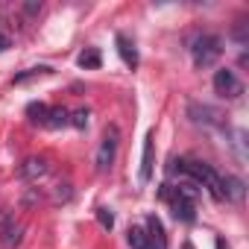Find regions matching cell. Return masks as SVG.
I'll return each instance as SVG.
<instances>
[{"label": "cell", "mask_w": 249, "mask_h": 249, "mask_svg": "<svg viewBox=\"0 0 249 249\" xmlns=\"http://www.w3.org/2000/svg\"><path fill=\"white\" fill-rule=\"evenodd\" d=\"M191 53H194V65H196L199 71H202V68H211V65H217V59L223 56V38H220V36H199V38L194 41Z\"/></svg>", "instance_id": "obj_1"}, {"label": "cell", "mask_w": 249, "mask_h": 249, "mask_svg": "<svg viewBox=\"0 0 249 249\" xmlns=\"http://www.w3.org/2000/svg\"><path fill=\"white\" fill-rule=\"evenodd\" d=\"M117 144H120V129L111 123V126H106V132H103V144H100L97 159H94V164H97V170H100V173L111 170L114 156H117Z\"/></svg>", "instance_id": "obj_2"}, {"label": "cell", "mask_w": 249, "mask_h": 249, "mask_svg": "<svg viewBox=\"0 0 249 249\" xmlns=\"http://www.w3.org/2000/svg\"><path fill=\"white\" fill-rule=\"evenodd\" d=\"M214 91H217L220 97H226V100H234V97H240V94H243V82L237 79V73H234V71L220 68V71L214 73Z\"/></svg>", "instance_id": "obj_3"}, {"label": "cell", "mask_w": 249, "mask_h": 249, "mask_svg": "<svg viewBox=\"0 0 249 249\" xmlns=\"http://www.w3.org/2000/svg\"><path fill=\"white\" fill-rule=\"evenodd\" d=\"M170 208H173V217L176 220H182V223H194L196 220V205L191 202V199H185V196H179L176 191L170 194Z\"/></svg>", "instance_id": "obj_4"}, {"label": "cell", "mask_w": 249, "mask_h": 249, "mask_svg": "<svg viewBox=\"0 0 249 249\" xmlns=\"http://www.w3.org/2000/svg\"><path fill=\"white\" fill-rule=\"evenodd\" d=\"M47 170H50V164L44 161V159H27L21 167H18V176L21 179H27V182H38L41 176H47Z\"/></svg>", "instance_id": "obj_5"}, {"label": "cell", "mask_w": 249, "mask_h": 249, "mask_svg": "<svg viewBox=\"0 0 249 249\" xmlns=\"http://www.w3.org/2000/svg\"><path fill=\"white\" fill-rule=\"evenodd\" d=\"M220 185H223V199H229V202H243V196H246V182H243L240 176H226V179H220Z\"/></svg>", "instance_id": "obj_6"}, {"label": "cell", "mask_w": 249, "mask_h": 249, "mask_svg": "<svg viewBox=\"0 0 249 249\" xmlns=\"http://www.w3.org/2000/svg\"><path fill=\"white\" fill-rule=\"evenodd\" d=\"M21 240H24V226L21 223L12 220L0 229V249H15V246H21Z\"/></svg>", "instance_id": "obj_7"}, {"label": "cell", "mask_w": 249, "mask_h": 249, "mask_svg": "<svg viewBox=\"0 0 249 249\" xmlns=\"http://www.w3.org/2000/svg\"><path fill=\"white\" fill-rule=\"evenodd\" d=\"M147 237H150V249H167V234L156 214L147 217Z\"/></svg>", "instance_id": "obj_8"}, {"label": "cell", "mask_w": 249, "mask_h": 249, "mask_svg": "<svg viewBox=\"0 0 249 249\" xmlns=\"http://www.w3.org/2000/svg\"><path fill=\"white\" fill-rule=\"evenodd\" d=\"M188 114L194 117V123H202V126H217L220 123V111L217 108H211V106H191L188 108Z\"/></svg>", "instance_id": "obj_9"}, {"label": "cell", "mask_w": 249, "mask_h": 249, "mask_svg": "<svg viewBox=\"0 0 249 249\" xmlns=\"http://www.w3.org/2000/svg\"><path fill=\"white\" fill-rule=\"evenodd\" d=\"M114 44H117V53H120V59H123V65L126 68H138V50H135V44L126 38V36H117L114 38Z\"/></svg>", "instance_id": "obj_10"}, {"label": "cell", "mask_w": 249, "mask_h": 249, "mask_svg": "<svg viewBox=\"0 0 249 249\" xmlns=\"http://www.w3.org/2000/svg\"><path fill=\"white\" fill-rule=\"evenodd\" d=\"M150 176H153V132H150L147 141H144V159H141V173H138L141 185H147Z\"/></svg>", "instance_id": "obj_11"}, {"label": "cell", "mask_w": 249, "mask_h": 249, "mask_svg": "<svg viewBox=\"0 0 249 249\" xmlns=\"http://www.w3.org/2000/svg\"><path fill=\"white\" fill-rule=\"evenodd\" d=\"M68 123H71V111H68L65 106H53V108L47 111V123H44V126L62 129V126H68Z\"/></svg>", "instance_id": "obj_12"}, {"label": "cell", "mask_w": 249, "mask_h": 249, "mask_svg": "<svg viewBox=\"0 0 249 249\" xmlns=\"http://www.w3.org/2000/svg\"><path fill=\"white\" fill-rule=\"evenodd\" d=\"M79 68H85V71H97L100 65H103V56H100V50L97 47H85L82 53H79Z\"/></svg>", "instance_id": "obj_13"}, {"label": "cell", "mask_w": 249, "mask_h": 249, "mask_svg": "<svg viewBox=\"0 0 249 249\" xmlns=\"http://www.w3.org/2000/svg\"><path fill=\"white\" fill-rule=\"evenodd\" d=\"M47 73H53V68L50 65H36V68H27V71H21V73H15V85H24V82H30V79H36V76H47Z\"/></svg>", "instance_id": "obj_14"}, {"label": "cell", "mask_w": 249, "mask_h": 249, "mask_svg": "<svg viewBox=\"0 0 249 249\" xmlns=\"http://www.w3.org/2000/svg\"><path fill=\"white\" fill-rule=\"evenodd\" d=\"M129 246H132V249H150L147 229H141V226H132V229H129Z\"/></svg>", "instance_id": "obj_15"}, {"label": "cell", "mask_w": 249, "mask_h": 249, "mask_svg": "<svg viewBox=\"0 0 249 249\" xmlns=\"http://www.w3.org/2000/svg\"><path fill=\"white\" fill-rule=\"evenodd\" d=\"M47 111H50V108H47L44 103H30V106H27V117H30L33 123H41V126L47 123Z\"/></svg>", "instance_id": "obj_16"}, {"label": "cell", "mask_w": 249, "mask_h": 249, "mask_svg": "<svg viewBox=\"0 0 249 249\" xmlns=\"http://www.w3.org/2000/svg\"><path fill=\"white\" fill-rule=\"evenodd\" d=\"M73 199V188L68 185V182H59L56 188H53V202L59 205V202H71Z\"/></svg>", "instance_id": "obj_17"}, {"label": "cell", "mask_w": 249, "mask_h": 249, "mask_svg": "<svg viewBox=\"0 0 249 249\" xmlns=\"http://www.w3.org/2000/svg\"><path fill=\"white\" fill-rule=\"evenodd\" d=\"M88 117H91V111L82 106V108H76V111H71V126H76V129H85L88 126Z\"/></svg>", "instance_id": "obj_18"}, {"label": "cell", "mask_w": 249, "mask_h": 249, "mask_svg": "<svg viewBox=\"0 0 249 249\" xmlns=\"http://www.w3.org/2000/svg\"><path fill=\"white\" fill-rule=\"evenodd\" d=\"M36 202H41V191H38V188H30V191L24 194L21 205H24V208H30V205H36Z\"/></svg>", "instance_id": "obj_19"}, {"label": "cell", "mask_w": 249, "mask_h": 249, "mask_svg": "<svg viewBox=\"0 0 249 249\" xmlns=\"http://www.w3.org/2000/svg\"><path fill=\"white\" fill-rule=\"evenodd\" d=\"M97 220H100L103 229H111V226H114V214H111L108 208H97Z\"/></svg>", "instance_id": "obj_20"}, {"label": "cell", "mask_w": 249, "mask_h": 249, "mask_svg": "<svg viewBox=\"0 0 249 249\" xmlns=\"http://www.w3.org/2000/svg\"><path fill=\"white\" fill-rule=\"evenodd\" d=\"M231 38H234L237 44H246V24H243V21H240V24L231 30Z\"/></svg>", "instance_id": "obj_21"}, {"label": "cell", "mask_w": 249, "mask_h": 249, "mask_svg": "<svg viewBox=\"0 0 249 249\" xmlns=\"http://www.w3.org/2000/svg\"><path fill=\"white\" fill-rule=\"evenodd\" d=\"M41 12V0H27L24 3V15H38Z\"/></svg>", "instance_id": "obj_22"}, {"label": "cell", "mask_w": 249, "mask_h": 249, "mask_svg": "<svg viewBox=\"0 0 249 249\" xmlns=\"http://www.w3.org/2000/svg\"><path fill=\"white\" fill-rule=\"evenodd\" d=\"M9 47H12V38H9L6 33H0V53H6Z\"/></svg>", "instance_id": "obj_23"}, {"label": "cell", "mask_w": 249, "mask_h": 249, "mask_svg": "<svg viewBox=\"0 0 249 249\" xmlns=\"http://www.w3.org/2000/svg\"><path fill=\"white\" fill-rule=\"evenodd\" d=\"M6 223H12V214H9V211L3 208V211H0V229H3Z\"/></svg>", "instance_id": "obj_24"}, {"label": "cell", "mask_w": 249, "mask_h": 249, "mask_svg": "<svg viewBox=\"0 0 249 249\" xmlns=\"http://www.w3.org/2000/svg\"><path fill=\"white\" fill-rule=\"evenodd\" d=\"M182 249H196V246H194L191 240H185V243H182Z\"/></svg>", "instance_id": "obj_25"}]
</instances>
